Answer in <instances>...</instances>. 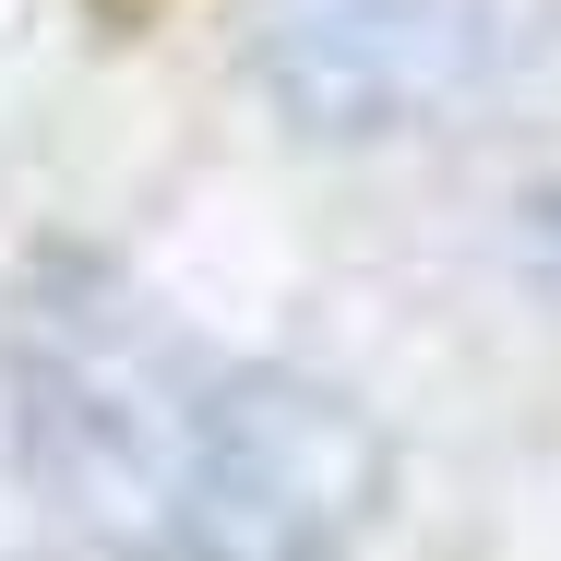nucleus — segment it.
<instances>
[{"label":"nucleus","mask_w":561,"mask_h":561,"mask_svg":"<svg viewBox=\"0 0 561 561\" xmlns=\"http://www.w3.org/2000/svg\"><path fill=\"white\" fill-rule=\"evenodd\" d=\"M370 514H382V431L335 382L275 358L204 370L168 478V561H346Z\"/></svg>","instance_id":"nucleus-2"},{"label":"nucleus","mask_w":561,"mask_h":561,"mask_svg":"<svg viewBox=\"0 0 561 561\" xmlns=\"http://www.w3.org/2000/svg\"><path fill=\"white\" fill-rule=\"evenodd\" d=\"M204 358H180L168 323L119 287L108 263L48 251L12 299V431L24 466L48 478V502L72 526H96L108 550L168 561V478L192 431Z\"/></svg>","instance_id":"nucleus-1"},{"label":"nucleus","mask_w":561,"mask_h":561,"mask_svg":"<svg viewBox=\"0 0 561 561\" xmlns=\"http://www.w3.org/2000/svg\"><path fill=\"white\" fill-rule=\"evenodd\" d=\"M502 24L490 0H251V72L299 131H419L478 96Z\"/></svg>","instance_id":"nucleus-3"}]
</instances>
